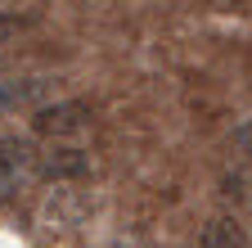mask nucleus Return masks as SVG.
Segmentation results:
<instances>
[{"mask_svg": "<svg viewBox=\"0 0 252 248\" xmlns=\"http://www.w3.org/2000/svg\"><path fill=\"white\" fill-rule=\"evenodd\" d=\"M90 127V104L81 100H59V104H41L32 113V131L36 136H50V140H68V136H81Z\"/></svg>", "mask_w": 252, "mask_h": 248, "instance_id": "obj_1", "label": "nucleus"}, {"mask_svg": "<svg viewBox=\"0 0 252 248\" xmlns=\"http://www.w3.org/2000/svg\"><path fill=\"white\" fill-rule=\"evenodd\" d=\"M36 158H41V153L32 149L27 140H18V136H0V203L9 199L27 176H36Z\"/></svg>", "mask_w": 252, "mask_h": 248, "instance_id": "obj_2", "label": "nucleus"}, {"mask_svg": "<svg viewBox=\"0 0 252 248\" xmlns=\"http://www.w3.org/2000/svg\"><path fill=\"white\" fill-rule=\"evenodd\" d=\"M50 95L45 77H23V81H0V117L18 113V108H41V100Z\"/></svg>", "mask_w": 252, "mask_h": 248, "instance_id": "obj_3", "label": "nucleus"}, {"mask_svg": "<svg viewBox=\"0 0 252 248\" xmlns=\"http://www.w3.org/2000/svg\"><path fill=\"white\" fill-rule=\"evenodd\" d=\"M86 172H90V158L81 149H50L36 158V176H45V180H77Z\"/></svg>", "mask_w": 252, "mask_h": 248, "instance_id": "obj_4", "label": "nucleus"}, {"mask_svg": "<svg viewBox=\"0 0 252 248\" xmlns=\"http://www.w3.org/2000/svg\"><path fill=\"white\" fill-rule=\"evenodd\" d=\"M203 248H248L243 226H239V221H230V216H216V221L203 230Z\"/></svg>", "mask_w": 252, "mask_h": 248, "instance_id": "obj_5", "label": "nucleus"}, {"mask_svg": "<svg viewBox=\"0 0 252 248\" xmlns=\"http://www.w3.org/2000/svg\"><path fill=\"white\" fill-rule=\"evenodd\" d=\"M234 144H239V153H243V158H252V117L234 127Z\"/></svg>", "mask_w": 252, "mask_h": 248, "instance_id": "obj_6", "label": "nucleus"}, {"mask_svg": "<svg viewBox=\"0 0 252 248\" xmlns=\"http://www.w3.org/2000/svg\"><path fill=\"white\" fill-rule=\"evenodd\" d=\"M18 32V18H9V14H0V45H5L9 36Z\"/></svg>", "mask_w": 252, "mask_h": 248, "instance_id": "obj_7", "label": "nucleus"}]
</instances>
